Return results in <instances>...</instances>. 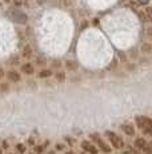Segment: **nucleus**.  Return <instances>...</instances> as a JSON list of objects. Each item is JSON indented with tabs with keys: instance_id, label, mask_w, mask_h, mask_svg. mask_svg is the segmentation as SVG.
<instances>
[{
	"instance_id": "nucleus-3",
	"label": "nucleus",
	"mask_w": 152,
	"mask_h": 154,
	"mask_svg": "<svg viewBox=\"0 0 152 154\" xmlns=\"http://www.w3.org/2000/svg\"><path fill=\"white\" fill-rule=\"evenodd\" d=\"M106 135L108 138H110V141L112 142V145L116 147V149H119V147H121L123 146V140L119 135H116L115 133H112V131H107L106 133Z\"/></svg>"
},
{
	"instance_id": "nucleus-12",
	"label": "nucleus",
	"mask_w": 152,
	"mask_h": 154,
	"mask_svg": "<svg viewBox=\"0 0 152 154\" xmlns=\"http://www.w3.org/2000/svg\"><path fill=\"white\" fill-rule=\"evenodd\" d=\"M137 2H139L140 4L144 5V4H148V3H150V0H137Z\"/></svg>"
},
{
	"instance_id": "nucleus-11",
	"label": "nucleus",
	"mask_w": 152,
	"mask_h": 154,
	"mask_svg": "<svg viewBox=\"0 0 152 154\" xmlns=\"http://www.w3.org/2000/svg\"><path fill=\"white\" fill-rule=\"evenodd\" d=\"M136 145L140 147V149H143V147L145 146V141H144V140H142V138H139V140L136 141Z\"/></svg>"
},
{
	"instance_id": "nucleus-6",
	"label": "nucleus",
	"mask_w": 152,
	"mask_h": 154,
	"mask_svg": "<svg viewBox=\"0 0 152 154\" xmlns=\"http://www.w3.org/2000/svg\"><path fill=\"white\" fill-rule=\"evenodd\" d=\"M81 146H83L84 150H87V152L92 153V154H96V147L93 146V145H91L88 141H84L83 143H81Z\"/></svg>"
},
{
	"instance_id": "nucleus-9",
	"label": "nucleus",
	"mask_w": 152,
	"mask_h": 154,
	"mask_svg": "<svg viewBox=\"0 0 152 154\" xmlns=\"http://www.w3.org/2000/svg\"><path fill=\"white\" fill-rule=\"evenodd\" d=\"M142 51L145 52V54H150V52H152V44L150 43H144L142 46Z\"/></svg>"
},
{
	"instance_id": "nucleus-10",
	"label": "nucleus",
	"mask_w": 152,
	"mask_h": 154,
	"mask_svg": "<svg viewBox=\"0 0 152 154\" xmlns=\"http://www.w3.org/2000/svg\"><path fill=\"white\" fill-rule=\"evenodd\" d=\"M49 75H51V71L49 70H43V71H40L39 78H47V76H49Z\"/></svg>"
},
{
	"instance_id": "nucleus-13",
	"label": "nucleus",
	"mask_w": 152,
	"mask_h": 154,
	"mask_svg": "<svg viewBox=\"0 0 152 154\" xmlns=\"http://www.w3.org/2000/svg\"><path fill=\"white\" fill-rule=\"evenodd\" d=\"M147 35H148V38H151V39H152V28L147 29Z\"/></svg>"
},
{
	"instance_id": "nucleus-1",
	"label": "nucleus",
	"mask_w": 152,
	"mask_h": 154,
	"mask_svg": "<svg viewBox=\"0 0 152 154\" xmlns=\"http://www.w3.org/2000/svg\"><path fill=\"white\" fill-rule=\"evenodd\" d=\"M7 15L13 23H17V24H25L28 20L27 15L24 12H22L20 10H11V11H8Z\"/></svg>"
},
{
	"instance_id": "nucleus-4",
	"label": "nucleus",
	"mask_w": 152,
	"mask_h": 154,
	"mask_svg": "<svg viewBox=\"0 0 152 154\" xmlns=\"http://www.w3.org/2000/svg\"><path fill=\"white\" fill-rule=\"evenodd\" d=\"M121 129H123V131H124L125 134H128V135L135 134V127H133V125H131V123H125V125H123Z\"/></svg>"
},
{
	"instance_id": "nucleus-5",
	"label": "nucleus",
	"mask_w": 152,
	"mask_h": 154,
	"mask_svg": "<svg viewBox=\"0 0 152 154\" xmlns=\"http://www.w3.org/2000/svg\"><path fill=\"white\" fill-rule=\"evenodd\" d=\"M22 72L27 74V75H32V74L35 72V69L32 67V64L25 63V64H23V66H22Z\"/></svg>"
},
{
	"instance_id": "nucleus-14",
	"label": "nucleus",
	"mask_w": 152,
	"mask_h": 154,
	"mask_svg": "<svg viewBox=\"0 0 152 154\" xmlns=\"http://www.w3.org/2000/svg\"><path fill=\"white\" fill-rule=\"evenodd\" d=\"M3 76H4V72H3V70H1V69H0V79H1V78H3Z\"/></svg>"
},
{
	"instance_id": "nucleus-7",
	"label": "nucleus",
	"mask_w": 152,
	"mask_h": 154,
	"mask_svg": "<svg viewBox=\"0 0 152 154\" xmlns=\"http://www.w3.org/2000/svg\"><path fill=\"white\" fill-rule=\"evenodd\" d=\"M7 76L11 82H19L20 81V74L16 72V71H8Z\"/></svg>"
},
{
	"instance_id": "nucleus-2",
	"label": "nucleus",
	"mask_w": 152,
	"mask_h": 154,
	"mask_svg": "<svg viewBox=\"0 0 152 154\" xmlns=\"http://www.w3.org/2000/svg\"><path fill=\"white\" fill-rule=\"evenodd\" d=\"M136 123L145 134H152V121L147 117H137Z\"/></svg>"
},
{
	"instance_id": "nucleus-8",
	"label": "nucleus",
	"mask_w": 152,
	"mask_h": 154,
	"mask_svg": "<svg viewBox=\"0 0 152 154\" xmlns=\"http://www.w3.org/2000/svg\"><path fill=\"white\" fill-rule=\"evenodd\" d=\"M66 67H67V69H68L69 71H74V70L77 69V63H76V62H74V60H68V62L66 63Z\"/></svg>"
}]
</instances>
